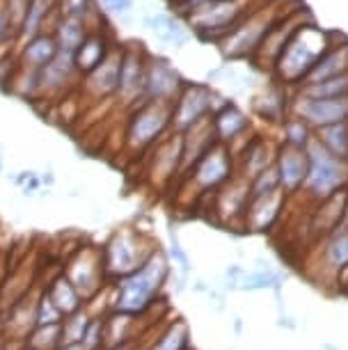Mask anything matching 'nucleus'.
<instances>
[{
	"label": "nucleus",
	"mask_w": 348,
	"mask_h": 350,
	"mask_svg": "<svg viewBox=\"0 0 348 350\" xmlns=\"http://www.w3.org/2000/svg\"><path fill=\"white\" fill-rule=\"evenodd\" d=\"M319 268L339 282V277L348 270V227H337L321 239V261Z\"/></svg>",
	"instance_id": "nucleus-20"
},
{
	"label": "nucleus",
	"mask_w": 348,
	"mask_h": 350,
	"mask_svg": "<svg viewBox=\"0 0 348 350\" xmlns=\"http://www.w3.org/2000/svg\"><path fill=\"white\" fill-rule=\"evenodd\" d=\"M295 92H298V94H305V96H314V98L348 96V74L332 76V78H325V81L310 83V85H300Z\"/></svg>",
	"instance_id": "nucleus-33"
},
{
	"label": "nucleus",
	"mask_w": 348,
	"mask_h": 350,
	"mask_svg": "<svg viewBox=\"0 0 348 350\" xmlns=\"http://www.w3.org/2000/svg\"><path fill=\"white\" fill-rule=\"evenodd\" d=\"M307 151V176L303 183V193L307 200H312L314 204L323 202L327 197H332L339 190L348 188V163L334 158L323 144L319 142L317 133L310 140V144L305 147Z\"/></svg>",
	"instance_id": "nucleus-4"
},
{
	"label": "nucleus",
	"mask_w": 348,
	"mask_h": 350,
	"mask_svg": "<svg viewBox=\"0 0 348 350\" xmlns=\"http://www.w3.org/2000/svg\"><path fill=\"white\" fill-rule=\"evenodd\" d=\"M211 122H213V131H215L218 142L227 144L229 149L234 147L236 140H243L252 126L250 117L232 101H227L220 110H215L211 115Z\"/></svg>",
	"instance_id": "nucleus-21"
},
{
	"label": "nucleus",
	"mask_w": 348,
	"mask_h": 350,
	"mask_svg": "<svg viewBox=\"0 0 348 350\" xmlns=\"http://www.w3.org/2000/svg\"><path fill=\"white\" fill-rule=\"evenodd\" d=\"M286 200L289 195L284 190H275V193L261 197H250L245 208V217H243V227L247 231H254V234H264V231L271 229L282 217Z\"/></svg>",
	"instance_id": "nucleus-17"
},
{
	"label": "nucleus",
	"mask_w": 348,
	"mask_h": 350,
	"mask_svg": "<svg viewBox=\"0 0 348 350\" xmlns=\"http://www.w3.org/2000/svg\"><path fill=\"white\" fill-rule=\"evenodd\" d=\"M51 16H55V0H30L23 25L18 30V39L28 42V39L46 32V21Z\"/></svg>",
	"instance_id": "nucleus-28"
},
{
	"label": "nucleus",
	"mask_w": 348,
	"mask_h": 350,
	"mask_svg": "<svg viewBox=\"0 0 348 350\" xmlns=\"http://www.w3.org/2000/svg\"><path fill=\"white\" fill-rule=\"evenodd\" d=\"M170 275V263L161 250L149 256L140 268L117 282L113 309L122 314L140 316L154 305Z\"/></svg>",
	"instance_id": "nucleus-2"
},
{
	"label": "nucleus",
	"mask_w": 348,
	"mask_h": 350,
	"mask_svg": "<svg viewBox=\"0 0 348 350\" xmlns=\"http://www.w3.org/2000/svg\"><path fill=\"white\" fill-rule=\"evenodd\" d=\"M76 81H83L74 64V53L60 51L44 69H39V96H60Z\"/></svg>",
	"instance_id": "nucleus-16"
},
{
	"label": "nucleus",
	"mask_w": 348,
	"mask_h": 350,
	"mask_svg": "<svg viewBox=\"0 0 348 350\" xmlns=\"http://www.w3.org/2000/svg\"><path fill=\"white\" fill-rule=\"evenodd\" d=\"M332 32L321 30L312 18L305 21L286 42L284 51L280 53L278 62L271 71L273 78L286 85V88L298 90L307 74L314 69V64L319 62V57L332 46Z\"/></svg>",
	"instance_id": "nucleus-1"
},
{
	"label": "nucleus",
	"mask_w": 348,
	"mask_h": 350,
	"mask_svg": "<svg viewBox=\"0 0 348 350\" xmlns=\"http://www.w3.org/2000/svg\"><path fill=\"white\" fill-rule=\"evenodd\" d=\"M149 51L142 44H126L122 53L120 85H117V101L124 108H135L144 98V71H147Z\"/></svg>",
	"instance_id": "nucleus-10"
},
{
	"label": "nucleus",
	"mask_w": 348,
	"mask_h": 350,
	"mask_svg": "<svg viewBox=\"0 0 348 350\" xmlns=\"http://www.w3.org/2000/svg\"><path fill=\"white\" fill-rule=\"evenodd\" d=\"M341 74H348V42H341V44L332 42L330 49L319 57L314 69L307 74L303 85L319 83V81H325V78L341 76Z\"/></svg>",
	"instance_id": "nucleus-27"
},
{
	"label": "nucleus",
	"mask_w": 348,
	"mask_h": 350,
	"mask_svg": "<svg viewBox=\"0 0 348 350\" xmlns=\"http://www.w3.org/2000/svg\"><path fill=\"white\" fill-rule=\"evenodd\" d=\"M122 53L124 46H113V51L108 53V57L98 64L96 69H92L88 76H83V88L85 92L94 98V101H106V98L117 94V85H120V67H122Z\"/></svg>",
	"instance_id": "nucleus-15"
},
{
	"label": "nucleus",
	"mask_w": 348,
	"mask_h": 350,
	"mask_svg": "<svg viewBox=\"0 0 348 350\" xmlns=\"http://www.w3.org/2000/svg\"><path fill=\"white\" fill-rule=\"evenodd\" d=\"M90 323H92V316L88 312H83V309H78L76 314L67 316V321H62V346L64 343H83Z\"/></svg>",
	"instance_id": "nucleus-37"
},
{
	"label": "nucleus",
	"mask_w": 348,
	"mask_h": 350,
	"mask_svg": "<svg viewBox=\"0 0 348 350\" xmlns=\"http://www.w3.org/2000/svg\"><path fill=\"white\" fill-rule=\"evenodd\" d=\"M247 202H250V181L236 174L234 179H229L225 186L218 190L215 211H218V215H222L225 220H229V222L239 220L243 224Z\"/></svg>",
	"instance_id": "nucleus-23"
},
{
	"label": "nucleus",
	"mask_w": 348,
	"mask_h": 350,
	"mask_svg": "<svg viewBox=\"0 0 348 350\" xmlns=\"http://www.w3.org/2000/svg\"><path fill=\"white\" fill-rule=\"evenodd\" d=\"M307 151L298 147H289V144H278V156H275V167L280 174L282 190L293 197L303 190L305 176H307Z\"/></svg>",
	"instance_id": "nucleus-18"
},
{
	"label": "nucleus",
	"mask_w": 348,
	"mask_h": 350,
	"mask_svg": "<svg viewBox=\"0 0 348 350\" xmlns=\"http://www.w3.org/2000/svg\"><path fill=\"white\" fill-rule=\"evenodd\" d=\"M275 190H282L280 174H278V167H275V165L266 167L264 172H259L257 176L250 179V197H261V195L275 193Z\"/></svg>",
	"instance_id": "nucleus-38"
},
{
	"label": "nucleus",
	"mask_w": 348,
	"mask_h": 350,
	"mask_svg": "<svg viewBox=\"0 0 348 350\" xmlns=\"http://www.w3.org/2000/svg\"><path fill=\"white\" fill-rule=\"evenodd\" d=\"M156 250H159V245L154 247L152 241L147 236H142L140 231L133 229L115 231L113 239L106 243V250L101 252L103 273L122 280V277H126L133 270L140 268Z\"/></svg>",
	"instance_id": "nucleus-7"
},
{
	"label": "nucleus",
	"mask_w": 348,
	"mask_h": 350,
	"mask_svg": "<svg viewBox=\"0 0 348 350\" xmlns=\"http://www.w3.org/2000/svg\"><path fill=\"white\" fill-rule=\"evenodd\" d=\"M264 3H268V0H220V3H213L209 8H202L193 14L183 16V21H186L193 35L204 39V42L218 44L250 12H254Z\"/></svg>",
	"instance_id": "nucleus-5"
},
{
	"label": "nucleus",
	"mask_w": 348,
	"mask_h": 350,
	"mask_svg": "<svg viewBox=\"0 0 348 350\" xmlns=\"http://www.w3.org/2000/svg\"><path fill=\"white\" fill-rule=\"evenodd\" d=\"M186 81L181 78L174 64L163 55L147 57V71H144V98L142 101H165L172 103Z\"/></svg>",
	"instance_id": "nucleus-12"
},
{
	"label": "nucleus",
	"mask_w": 348,
	"mask_h": 350,
	"mask_svg": "<svg viewBox=\"0 0 348 350\" xmlns=\"http://www.w3.org/2000/svg\"><path fill=\"white\" fill-rule=\"evenodd\" d=\"M98 5L103 8V12L120 18H126L133 12V0H98Z\"/></svg>",
	"instance_id": "nucleus-41"
},
{
	"label": "nucleus",
	"mask_w": 348,
	"mask_h": 350,
	"mask_svg": "<svg viewBox=\"0 0 348 350\" xmlns=\"http://www.w3.org/2000/svg\"><path fill=\"white\" fill-rule=\"evenodd\" d=\"M28 346L37 348V350H57L62 346V323L37 325L28 334Z\"/></svg>",
	"instance_id": "nucleus-35"
},
{
	"label": "nucleus",
	"mask_w": 348,
	"mask_h": 350,
	"mask_svg": "<svg viewBox=\"0 0 348 350\" xmlns=\"http://www.w3.org/2000/svg\"><path fill=\"white\" fill-rule=\"evenodd\" d=\"M227 103L225 96H220L211 85L206 83H186L179 96L172 101V131L183 133L193 124L202 122L204 117L213 115Z\"/></svg>",
	"instance_id": "nucleus-8"
},
{
	"label": "nucleus",
	"mask_w": 348,
	"mask_h": 350,
	"mask_svg": "<svg viewBox=\"0 0 348 350\" xmlns=\"http://www.w3.org/2000/svg\"><path fill=\"white\" fill-rule=\"evenodd\" d=\"M188 325L181 321H174L172 325L159 336V341L154 343L149 350H188Z\"/></svg>",
	"instance_id": "nucleus-36"
},
{
	"label": "nucleus",
	"mask_w": 348,
	"mask_h": 350,
	"mask_svg": "<svg viewBox=\"0 0 348 350\" xmlns=\"http://www.w3.org/2000/svg\"><path fill=\"white\" fill-rule=\"evenodd\" d=\"M236 176V161H234V151L227 144L215 142L204 156L200 158L193 170H188L181 176L183 181H188L190 186H195L197 195L213 193L220 190L229 179Z\"/></svg>",
	"instance_id": "nucleus-9"
},
{
	"label": "nucleus",
	"mask_w": 348,
	"mask_h": 350,
	"mask_svg": "<svg viewBox=\"0 0 348 350\" xmlns=\"http://www.w3.org/2000/svg\"><path fill=\"white\" fill-rule=\"evenodd\" d=\"M286 85L273 81L261 94L254 98V112H257L259 120L271 122V124H282L291 115V98H289Z\"/></svg>",
	"instance_id": "nucleus-24"
},
{
	"label": "nucleus",
	"mask_w": 348,
	"mask_h": 350,
	"mask_svg": "<svg viewBox=\"0 0 348 350\" xmlns=\"http://www.w3.org/2000/svg\"><path fill=\"white\" fill-rule=\"evenodd\" d=\"M344 227H348V193H346V208H344Z\"/></svg>",
	"instance_id": "nucleus-45"
},
{
	"label": "nucleus",
	"mask_w": 348,
	"mask_h": 350,
	"mask_svg": "<svg viewBox=\"0 0 348 350\" xmlns=\"http://www.w3.org/2000/svg\"><path fill=\"white\" fill-rule=\"evenodd\" d=\"M49 298L53 300V305L60 309V314L67 319V316L76 314L78 309H83V295L78 293V288L71 284L67 275H60L51 282V286L46 288Z\"/></svg>",
	"instance_id": "nucleus-29"
},
{
	"label": "nucleus",
	"mask_w": 348,
	"mask_h": 350,
	"mask_svg": "<svg viewBox=\"0 0 348 350\" xmlns=\"http://www.w3.org/2000/svg\"><path fill=\"white\" fill-rule=\"evenodd\" d=\"M28 3L30 0H5V12H8V18H10V23L16 35L23 25L25 12H28Z\"/></svg>",
	"instance_id": "nucleus-40"
},
{
	"label": "nucleus",
	"mask_w": 348,
	"mask_h": 350,
	"mask_svg": "<svg viewBox=\"0 0 348 350\" xmlns=\"http://www.w3.org/2000/svg\"><path fill=\"white\" fill-rule=\"evenodd\" d=\"M57 350H88L83 346V343H64V346H60Z\"/></svg>",
	"instance_id": "nucleus-44"
},
{
	"label": "nucleus",
	"mask_w": 348,
	"mask_h": 350,
	"mask_svg": "<svg viewBox=\"0 0 348 350\" xmlns=\"http://www.w3.org/2000/svg\"><path fill=\"white\" fill-rule=\"evenodd\" d=\"M10 39H18V35L12 28L8 12H5V0H0V46H5Z\"/></svg>",
	"instance_id": "nucleus-43"
},
{
	"label": "nucleus",
	"mask_w": 348,
	"mask_h": 350,
	"mask_svg": "<svg viewBox=\"0 0 348 350\" xmlns=\"http://www.w3.org/2000/svg\"><path fill=\"white\" fill-rule=\"evenodd\" d=\"M168 3H172V8H174V5H179V3H183V0H168Z\"/></svg>",
	"instance_id": "nucleus-46"
},
{
	"label": "nucleus",
	"mask_w": 348,
	"mask_h": 350,
	"mask_svg": "<svg viewBox=\"0 0 348 350\" xmlns=\"http://www.w3.org/2000/svg\"><path fill=\"white\" fill-rule=\"evenodd\" d=\"M170 131H172V103L140 101L135 108H131L124 142L131 154H142L154 149Z\"/></svg>",
	"instance_id": "nucleus-6"
},
{
	"label": "nucleus",
	"mask_w": 348,
	"mask_h": 350,
	"mask_svg": "<svg viewBox=\"0 0 348 350\" xmlns=\"http://www.w3.org/2000/svg\"><path fill=\"white\" fill-rule=\"evenodd\" d=\"M0 350H10V343H3V346H0Z\"/></svg>",
	"instance_id": "nucleus-47"
},
{
	"label": "nucleus",
	"mask_w": 348,
	"mask_h": 350,
	"mask_svg": "<svg viewBox=\"0 0 348 350\" xmlns=\"http://www.w3.org/2000/svg\"><path fill=\"white\" fill-rule=\"evenodd\" d=\"M319 137V142L330 151L334 158L348 163V122L332 124V126H323L314 131Z\"/></svg>",
	"instance_id": "nucleus-32"
},
{
	"label": "nucleus",
	"mask_w": 348,
	"mask_h": 350,
	"mask_svg": "<svg viewBox=\"0 0 348 350\" xmlns=\"http://www.w3.org/2000/svg\"><path fill=\"white\" fill-rule=\"evenodd\" d=\"M90 25L81 21V18H64V16H57L55 12V28H53V37L60 51H67V53H74L78 46L83 44V39L90 35Z\"/></svg>",
	"instance_id": "nucleus-30"
},
{
	"label": "nucleus",
	"mask_w": 348,
	"mask_h": 350,
	"mask_svg": "<svg viewBox=\"0 0 348 350\" xmlns=\"http://www.w3.org/2000/svg\"><path fill=\"white\" fill-rule=\"evenodd\" d=\"M113 39H110L106 25L90 30V35L83 39V44L74 51V64L81 76H88L92 69H96L98 64L108 57V53L113 51Z\"/></svg>",
	"instance_id": "nucleus-22"
},
{
	"label": "nucleus",
	"mask_w": 348,
	"mask_h": 350,
	"mask_svg": "<svg viewBox=\"0 0 348 350\" xmlns=\"http://www.w3.org/2000/svg\"><path fill=\"white\" fill-rule=\"evenodd\" d=\"M64 316L60 309L53 305V300L49 298V293H44L39 302L35 305V327L37 325H53V323H62Z\"/></svg>",
	"instance_id": "nucleus-39"
},
{
	"label": "nucleus",
	"mask_w": 348,
	"mask_h": 350,
	"mask_svg": "<svg viewBox=\"0 0 348 350\" xmlns=\"http://www.w3.org/2000/svg\"><path fill=\"white\" fill-rule=\"evenodd\" d=\"M23 350H37V348H32V346H28V348H23Z\"/></svg>",
	"instance_id": "nucleus-48"
},
{
	"label": "nucleus",
	"mask_w": 348,
	"mask_h": 350,
	"mask_svg": "<svg viewBox=\"0 0 348 350\" xmlns=\"http://www.w3.org/2000/svg\"><path fill=\"white\" fill-rule=\"evenodd\" d=\"M60 53L53 32H42V35L23 42L21 51H18V64L25 69H44L49 62H53V57Z\"/></svg>",
	"instance_id": "nucleus-26"
},
{
	"label": "nucleus",
	"mask_w": 348,
	"mask_h": 350,
	"mask_svg": "<svg viewBox=\"0 0 348 350\" xmlns=\"http://www.w3.org/2000/svg\"><path fill=\"white\" fill-rule=\"evenodd\" d=\"M64 275H67L71 284L78 288V293L83 295V300L92 298V295L98 293V288H101V277L106 275L103 273L101 254H94L92 250H85V252H81L69 263V268Z\"/></svg>",
	"instance_id": "nucleus-19"
},
{
	"label": "nucleus",
	"mask_w": 348,
	"mask_h": 350,
	"mask_svg": "<svg viewBox=\"0 0 348 350\" xmlns=\"http://www.w3.org/2000/svg\"><path fill=\"white\" fill-rule=\"evenodd\" d=\"M286 12L280 10V0H268V3L259 5L229 35L220 39V53L227 60H252L261 42H264V37L268 35V30Z\"/></svg>",
	"instance_id": "nucleus-3"
},
{
	"label": "nucleus",
	"mask_w": 348,
	"mask_h": 350,
	"mask_svg": "<svg viewBox=\"0 0 348 350\" xmlns=\"http://www.w3.org/2000/svg\"><path fill=\"white\" fill-rule=\"evenodd\" d=\"M144 25L161 44H168L172 49H183L190 39L186 21L176 14H168V12H154V14L144 16Z\"/></svg>",
	"instance_id": "nucleus-25"
},
{
	"label": "nucleus",
	"mask_w": 348,
	"mask_h": 350,
	"mask_svg": "<svg viewBox=\"0 0 348 350\" xmlns=\"http://www.w3.org/2000/svg\"><path fill=\"white\" fill-rule=\"evenodd\" d=\"M280 277L275 273H259V275H247L243 280V288H264V286H278Z\"/></svg>",
	"instance_id": "nucleus-42"
},
{
	"label": "nucleus",
	"mask_w": 348,
	"mask_h": 350,
	"mask_svg": "<svg viewBox=\"0 0 348 350\" xmlns=\"http://www.w3.org/2000/svg\"><path fill=\"white\" fill-rule=\"evenodd\" d=\"M55 12L57 16L64 18H81L90 28L92 23H103L101 10L96 8V0H55Z\"/></svg>",
	"instance_id": "nucleus-31"
},
{
	"label": "nucleus",
	"mask_w": 348,
	"mask_h": 350,
	"mask_svg": "<svg viewBox=\"0 0 348 350\" xmlns=\"http://www.w3.org/2000/svg\"><path fill=\"white\" fill-rule=\"evenodd\" d=\"M280 126H282V144H289V147L305 149L314 137V129L295 115H289Z\"/></svg>",
	"instance_id": "nucleus-34"
},
{
	"label": "nucleus",
	"mask_w": 348,
	"mask_h": 350,
	"mask_svg": "<svg viewBox=\"0 0 348 350\" xmlns=\"http://www.w3.org/2000/svg\"><path fill=\"white\" fill-rule=\"evenodd\" d=\"M291 115L300 117L314 131L332 126V124L348 122V96L339 98H314L293 92L291 96Z\"/></svg>",
	"instance_id": "nucleus-11"
},
{
	"label": "nucleus",
	"mask_w": 348,
	"mask_h": 350,
	"mask_svg": "<svg viewBox=\"0 0 348 350\" xmlns=\"http://www.w3.org/2000/svg\"><path fill=\"white\" fill-rule=\"evenodd\" d=\"M275 156H278V144L268 140L266 135L252 133L250 137H243L241 151H234L236 161V174L250 181L259 172L275 165Z\"/></svg>",
	"instance_id": "nucleus-13"
},
{
	"label": "nucleus",
	"mask_w": 348,
	"mask_h": 350,
	"mask_svg": "<svg viewBox=\"0 0 348 350\" xmlns=\"http://www.w3.org/2000/svg\"><path fill=\"white\" fill-rule=\"evenodd\" d=\"M181 161H183V140L181 133L168 135L154 147V154L149 158V179L159 186H170L176 174H181Z\"/></svg>",
	"instance_id": "nucleus-14"
}]
</instances>
